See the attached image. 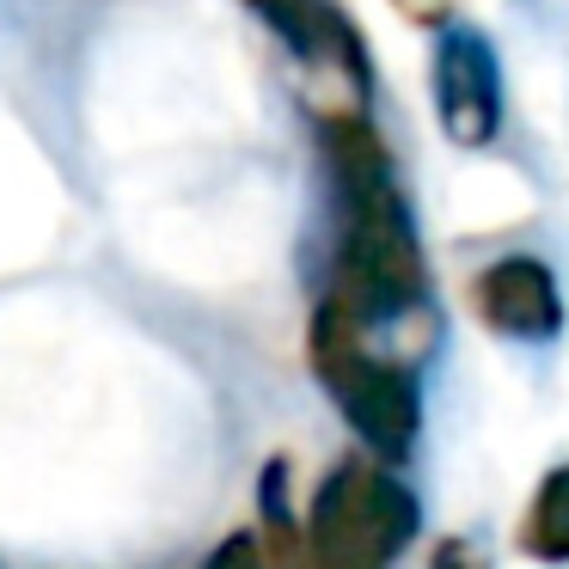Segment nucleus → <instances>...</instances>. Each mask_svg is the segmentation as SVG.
<instances>
[{
  "instance_id": "nucleus-8",
  "label": "nucleus",
  "mask_w": 569,
  "mask_h": 569,
  "mask_svg": "<svg viewBox=\"0 0 569 569\" xmlns=\"http://www.w3.org/2000/svg\"><path fill=\"white\" fill-rule=\"evenodd\" d=\"M209 569H263V545H258V532H227V539L214 545Z\"/></svg>"
},
{
  "instance_id": "nucleus-3",
  "label": "nucleus",
  "mask_w": 569,
  "mask_h": 569,
  "mask_svg": "<svg viewBox=\"0 0 569 569\" xmlns=\"http://www.w3.org/2000/svg\"><path fill=\"white\" fill-rule=\"evenodd\" d=\"M410 539H417V496L373 459H337L312 490L300 532L312 569H392Z\"/></svg>"
},
{
  "instance_id": "nucleus-1",
  "label": "nucleus",
  "mask_w": 569,
  "mask_h": 569,
  "mask_svg": "<svg viewBox=\"0 0 569 569\" xmlns=\"http://www.w3.org/2000/svg\"><path fill=\"white\" fill-rule=\"evenodd\" d=\"M319 153L331 166L337 197V263L325 300L356 331H386L429 307V263H422L410 202L398 190L392 148L361 111H325Z\"/></svg>"
},
{
  "instance_id": "nucleus-4",
  "label": "nucleus",
  "mask_w": 569,
  "mask_h": 569,
  "mask_svg": "<svg viewBox=\"0 0 569 569\" xmlns=\"http://www.w3.org/2000/svg\"><path fill=\"white\" fill-rule=\"evenodd\" d=\"M435 117L453 148H490L502 136V62L478 26L435 38Z\"/></svg>"
},
{
  "instance_id": "nucleus-7",
  "label": "nucleus",
  "mask_w": 569,
  "mask_h": 569,
  "mask_svg": "<svg viewBox=\"0 0 569 569\" xmlns=\"http://www.w3.org/2000/svg\"><path fill=\"white\" fill-rule=\"evenodd\" d=\"M515 545L532 557V563H569V459L539 478L527 515H520Z\"/></svg>"
},
{
  "instance_id": "nucleus-9",
  "label": "nucleus",
  "mask_w": 569,
  "mask_h": 569,
  "mask_svg": "<svg viewBox=\"0 0 569 569\" xmlns=\"http://www.w3.org/2000/svg\"><path fill=\"white\" fill-rule=\"evenodd\" d=\"M429 569H490V557H483V545L471 539V532H459V539H441V545H435Z\"/></svg>"
},
{
  "instance_id": "nucleus-6",
  "label": "nucleus",
  "mask_w": 569,
  "mask_h": 569,
  "mask_svg": "<svg viewBox=\"0 0 569 569\" xmlns=\"http://www.w3.org/2000/svg\"><path fill=\"white\" fill-rule=\"evenodd\" d=\"M471 312L483 319V331L508 337V343H551L563 331V295L545 258L532 251H508V258L483 263L471 276Z\"/></svg>"
},
{
  "instance_id": "nucleus-2",
  "label": "nucleus",
  "mask_w": 569,
  "mask_h": 569,
  "mask_svg": "<svg viewBox=\"0 0 569 569\" xmlns=\"http://www.w3.org/2000/svg\"><path fill=\"white\" fill-rule=\"evenodd\" d=\"M307 356L319 386L337 398L343 422L368 441L373 466L392 471L398 459H410L422 429V392H417V373L405 368L398 356H373L368 331L343 319L331 300H319L312 312V331H307Z\"/></svg>"
},
{
  "instance_id": "nucleus-5",
  "label": "nucleus",
  "mask_w": 569,
  "mask_h": 569,
  "mask_svg": "<svg viewBox=\"0 0 569 569\" xmlns=\"http://www.w3.org/2000/svg\"><path fill=\"white\" fill-rule=\"evenodd\" d=\"M251 13L288 43V56L307 68H331L337 80L349 87L356 111H368V92H373V56L361 26L337 7V0H246Z\"/></svg>"
}]
</instances>
